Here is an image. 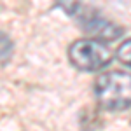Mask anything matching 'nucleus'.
I'll use <instances>...</instances> for the list:
<instances>
[{
    "label": "nucleus",
    "mask_w": 131,
    "mask_h": 131,
    "mask_svg": "<svg viewBox=\"0 0 131 131\" xmlns=\"http://www.w3.org/2000/svg\"><path fill=\"white\" fill-rule=\"evenodd\" d=\"M94 96L105 110H126L131 107V75L126 72H107L94 82Z\"/></svg>",
    "instance_id": "1"
},
{
    "label": "nucleus",
    "mask_w": 131,
    "mask_h": 131,
    "mask_svg": "<svg viewBox=\"0 0 131 131\" xmlns=\"http://www.w3.org/2000/svg\"><path fill=\"white\" fill-rule=\"evenodd\" d=\"M68 60L77 70L96 72L105 68L112 61V51L105 42L96 39H84L70 46Z\"/></svg>",
    "instance_id": "2"
},
{
    "label": "nucleus",
    "mask_w": 131,
    "mask_h": 131,
    "mask_svg": "<svg viewBox=\"0 0 131 131\" xmlns=\"http://www.w3.org/2000/svg\"><path fill=\"white\" fill-rule=\"evenodd\" d=\"M73 18H77L79 25L84 30L91 33L93 37H98L101 40H115L122 35V28L114 25L110 21H107L100 12H96L91 7H86L84 4H79V7L73 10L72 14Z\"/></svg>",
    "instance_id": "3"
},
{
    "label": "nucleus",
    "mask_w": 131,
    "mask_h": 131,
    "mask_svg": "<svg viewBox=\"0 0 131 131\" xmlns=\"http://www.w3.org/2000/svg\"><path fill=\"white\" fill-rule=\"evenodd\" d=\"M10 54H12V40L4 31H0V63L7 61Z\"/></svg>",
    "instance_id": "4"
},
{
    "label": "nucleus",
    "mask_w": 131,
    "mask_h": 131,
    "mask_svg": "<svg viewBox=\"0 0 131 131\" xmlns=\"http://www.w3.org/2000/svg\"><path fill=\"white\" fill-rule=\"evenodd\" d=\"M117 58L121 61L122 65H126V67H129L131 68V39L126 42H122L121 46H119V49H117Z\"/></svg>",
    "instance_id": "5"
}]
</instances>
